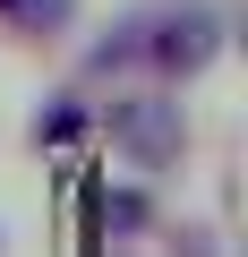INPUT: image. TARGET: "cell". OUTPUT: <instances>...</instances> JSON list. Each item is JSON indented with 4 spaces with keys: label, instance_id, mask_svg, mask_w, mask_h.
<instances>
[{
    "label": "cell",
    "instance_id": "1",
    "mask_svg": "<svg viewBox=\"0 0 248 257\" xmlns=\"http://www.w3.org/2000/svg\"><path fill=\"white\" fill-rule=\"evenodd\" d=\"M222 43H231V18L214 9V0H180V9L146 18V69H154L163 86L205 77V69L222 60Z\"/></svg>",
    "mask_w": 248,
    "mask_h": 257
},
{
    "label": "cell",
    "instance_id": "2",
    "mask_svg": "<svg viewBox=\"0 0 248 257\" xmlns=\"http://www.w3.org/2000/svg\"><path fill=\"white\" fill-rule=\"evenodd\" d=\"M103 128H111V146L129 155L137 172H163V163H180V146H188V120H180L171 94H111Z\"/></svg>",
    "mask_w": 248,
    "mask_h": 257
},
{
    "label": "cell",
    "instance_id": "3",
    "mask_svg": "<svg viewBox=\"0 0 248 257\" xmlns=\"http://www.w3.org/2000/svg\"><path fill=\"white\" fill-rule=\"evenodd\" d=\"M94 128V103H77V94H52L43 111H35V146H52V155H69L77 138Z\"/></svg>",
    "mask_w": 248,
    "mask_h": 257
},
{
    "label": "cell",
    "instance_id": "4",
    "mask_svg": "<svg viewBox=\"0 0 248 257\" xmlns=\"http://www.w3.org/2000/svg\"><path fill=\"white\" fill-rule=\"evenodd\" d=\"M129 60H146V18H120V26H111V35H103V43L86 52V69H94V77L129 69Z\"/></svg>",
    "mask_w": 248,
    "mask_h": 257
},
{
    "label": "cell",
    "instance_id": "5",
    "mask_svg": "<svg viewBox=\"0 0 248 257\" xmlns=\"http://www.w3.org/2000/svg\"><path fill=\"white\" fill-rule=\"evenodd\" d=\"M9 18H18L26 35H60V26L77 18V0H9Z\"/></svg>",
    "mask_w": 248,
    "mask_h": 257
},
{
    "label": "cell",
    "instance_id": "6",
    "mask_svg": "<svg viewBox=\"0 0 248 257\" xmlns=\"http://www.w3.org/2000/svg\"><path fill=\"white\" fill-rule=\"evenodd\" d=\"M103 223H111V231H146V197H137V189H111V197H103Z\"/></svg>",
    "mask_w": 248,
    "mask_h": 257
},
{
    "label": "cell",
    "instance_id": "7",
    "mask_svg": "<svg viewBox=\"0 0 248 257\" xmlns=\"http://www.w3.org/2000/svg\"><path fill=\"white\" fill-rule=\"evenodd\" d=\"M0 18H9V0H0Z\"/></svg>",
    "mask_w": 248,
    "mask_h": 257
}]
</instances>
